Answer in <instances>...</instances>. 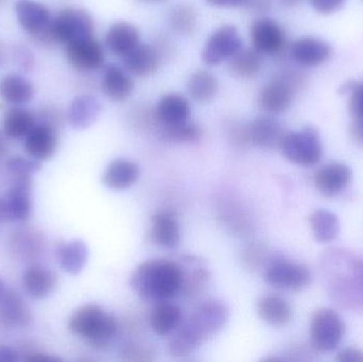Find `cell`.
<instances>
[{
  "label": "cell",
  "instance_id": "cell-1",
  "mask_svg": "<svg viewBox=\"0 0 363 362\" xmlns=\"http://www.w3.org/2000/svg\"><path fill=\"white\" fill-rule=\"evenodd\" d=\"M183 273L180 265L169 259H150L136 268L131 286L136 295L149 303H163L181 295Z\"/></svg>",
  "mask_w": 363,
  "mask_h": 362
},
{
  "label": "cell",
  "instance_id": "cell-2",
  "mask_svg": "<svg viewBox=\"0 0 363 362\" xmlns=\"http://www.w3.org/2000/svg\"><path fill=\"white\" fill-rule=\"evenodd\" d=\"M69 329L74 335L95 349H106L116 336V319L97 304L81 306L69 319Z\"/></svg>",
  "mask_w": 363,
  "mask_h": 362
},
{
  "label": "cell",
  "instance_id": "cell-3",
  "mask_svg": "<svg viewBox=\"0 0 363 362\" xmlns=\"http://www.w3.org/2000/svg\"><path fill=\"white\" fill-rule=\"evenodd\" d=\"M94 27L93 17L86 11L79 8L64 9L51 19L43 38L66 46L74 40L93 36Z\"/></svg>",
  "mask_w": 363,
  "mask_h": 362
},
{
  "label": "cell",
  "instance_id": "cell-4",
  "mask_svg": "<svg viewBox=\"0 0 363 362\" xmlns=\"http://www.w3.org/2000/svg\"><path fill=\"white\" fill-rule=\"evenodd\" d=\"M279 149L284 157L303 167H313L323 157V145L319 131L313 127H305L300 131L286 134Z\"/></svg>",
  "mask_w": 363,
  "mask_h": 362
},
{
  "label": "cell",
  "instance_id": "cell-5",
  "mask_svg": "<svg viewBox=\"0 0 363 362\" xmlns=\"http://www.w3.org/2000/svg\"><path fill=\"white\" fill-rule=\"evenodd\" d=\"M302 86L303 78L300 74L281 72L260 91L258 104L268 114H281L290 108L294 94Z\"/></svg>",
  "mask_w": 363,
  "mask_h": 362
},
{
  "label": "cell",
  "instance_id": "cell-6",
  "mask_svg": "<svg viewBox=\"0 0 363 362\" xmlns=\"http://www.w3.org/2000/svg\"><path fill=\"white\" fill-rule=\"evenodd\" d=\"M267 283L279 290L298 293L311 286L313 274L304 264L275 257L264 269Z\"/></svg>",
  "mask_w": 363,
  "mask_h": 362
},
{
  "label": "cell",
  "instance_id": "cell-7",
  "mask_svg": "<svg viewBox=\"0 0 363 362\" xmlns=\"http://www.w3.org/2000/svg\"><path fill=\"white\" fill-rule=\"evenodd\" d=\"M345 331L347 327L342 317L330 308H320L311 317V344L319 352L336 350L345 337Z\"/></svg>",
  "mask_w": 363,
  "mask_h": 362
},
{
  "label": "cell",
  "instance_id": "cell-8",
  "mask_svg": "<svg viewBox=\"0 0 363 362\" xmlns=\"http://www.w3.org/2000/svg\"><path fill=\"white\" fill-rule=\"evenodd\" d=\"M31 188V176H14L6 195L0 197V222H23L30 218Z\"/></svg>",
  "mask_w": 363,
  "mask_h": 362
},
{
  "label": "cell",
  "instance_id": "cell-9",
  "mask_svg": "<svg viewBox=\"0 0 363 362\" xmlns=\"http://www.w3.org/2000/svg\"><path fill=\"white\" fill-rule=\"evenodd\" d=\"M242 48V38L234 26L225 25L216 30L202 50V61L208 66H217L230 59Z\"/></svg>",
  "mask_w": 363,
  "mask_h": 362
},
{
  "label": "cell",
  "instance_id": "cell-10",
  "mask_svg": "<svg viewBox=\"0 0 363 362\" xmlns=\"http://www.w3.org/2000/svg\"><path fill=\"white\" fill-rule=\"evenodd\" d=\"M45 246L44 234L35 227H19L9 236V253L18 261H38L44 253Z\"/></svg>",
  "mask_w": 363,
  "mask_h": 362
},
{
  "label": "cell",
  "instance_id": "cell-11",
  "mask_svg": "<svg viewBox=\"0 0 363 362\" xmlns=\"http://www.w3.org/2000/svg\"><path fill=\"white\" fill-rule=\"evenodd\" d=\"M254 48L262 55H279L286 46L285 31L279 23L267 17L256 19L250 28Z\"/></svg>",
  "mask_w": 363,
  "mask_h": 362
},
{
  "label": "cell",
  "instance_id": "cell-12",
  "mask_svg": "<svg viewBox=\"0 0 363 362\" xmlns=\"http://www.w3.org/2000/svg\"><path fill=\"white\" fill-rule=\"evenodd\" d=\"M66 57L72 67L80 72H93L104 64V50L94 36L66 45Z\"/></svg>",
  "mask_w": 363,
  "mask_h": 362
},
{
  "label": "cell",
  "instance_id": "cell-13",
  "mask_svg": "<svg viewBox=\"0 0 363 362\" xmlns=\"http://www.w3.org/2000/svg\"><path fill=\"white\" fill-rule=\"evenodd\" d=\"M250 144L264 150H274L281 147L285 137V127L272 116L256 117L247 125Z\"/></svg>",
  "mask_w": 363,
  "mask_h": 362
},
{
  "label": "cell",
  "instance_id": "cell-14",
  "mask_svg": "<svg viewBox=\"0 0 363 362\" xmlns=\"http://www.w3.org/2000/svg\"><path fill=\"white\" fill-rule=\"evenodd\" d=\"M353 180V171L347 164L333 162L322 166L315 176L318 191L325 197H336L347 189Z\"/></svg>",
  "mask_w": 363,
  "mask_h": 362
},
{
  "label": "cell",
  "instance_id": "cell-15",
  "mask_svg": "<svg viewBox=\"0 0 363 362\" xmlns=\"http://www.w3.org/2000/svg\"><path fill=\"white\" fill-rule=\"evenodd\" d=\"M25 150L36 161H48L57 152L59 137L53 123L43 121L36 123L29 135L25 138Z\"/></svg>",
  "mask_w": 363,
  "mask_h": 362
},
{
  "label": "cell",
  "instance_id": "cell-16",
  "mask_svg": "<svg viewBox=\"0 0 363 362\" xmlns=\"http://www.w3.org/2000/svg\"><path fill=\"white\" fill-rule=\"evenodd\" d=\"M14 9L21 28L31 35L42 38L52 19L48 8L35 0H17Z\"/></svg>",
  "mask_w": 363,
  "mask_h": 362
},
{
  "label": "cell",
  "instance_id": "cell-17",
  "mask_svg": "<svg viewBox=\"0 0 363 362\" xmlns=\"http://www.w3.org/2000/svg\"><path fill=\"white\" fill-rule=\"evenodd\" d=\"M228 317V308L222 302L209 300L201 304L189 319L208 339L225 327Z\"/></svg>",
  "mask_w": 363,
  "mask_h": 362
},
{
  "label": "cell",
  "instance_id": "cell-18",
  "mask_svg": "<svg viewBox=\"0 0 363 362\" xmlns=\"http://www.w3.org/2000/svg\"><path fill=\"white\" fill-rule=\"evenodd\" d=\"M332 46L321 38L305 36L291 45L290 55L303 67H315L328 61L332 55Z\"/></svg>",
  "mask_w": 363,
  "mask_h": 362
},
{
  "label": "cell",
  "instance_id": "cell-19",
  "mask_svg": "<svg viewBox=\"0 0 363 362\" xmlns=\"http://www.w3.org/2000/svg\"><path fill=\"white\" fill-rule=\"evenodd\" d=\"M32 321L31 310L23 298L14 290H6L0 301V327L21 329L29 327Z\"/></svg>",
  "mask_w": 363,
  "mask_h": 362
},
{
  "label": "cell",
  "instance_id": "cell-20",
  "mask_svg": "<svg viewBox=\"0 0 363 362\" xmlns=\"http://www.w3.org/2000/svg\"><path fill=\"white\" fill-rule=\"evenodd\" d=\"M57 285V273L44 266L33 265L23 272V289L33 299L40 300L49 297Z\"/></svg>",
  "mask_w": 363,
  "mask_h": 362
},
{
  "label": "cell",
  "instance_id": "cell-21",
  "mask_svg": "<svg viewBox=\"0 0 363 362\" xmlns=\"http://www.w3.org/2000/svg\"><path fill=\"white\" fill-rule=\"evenodd\" d=\"M205 340L207 339L200 329L188 319L172 333L168 341V352L174 357L189 356L204 344Z\"/></svg>",
  "mask_w": 363,
  "mask_h": 362
},
{
  "label": "cell",
  "instance_id": "cell-22",
  "mask_svg": "<svg viewBox=\"0 0 363 362\" xmlns=\"http://www.w3.org/2000/svg\"><path fill=\"white\" fill-rule=\"evenodd\" d=\"M140 30L128 21H117L108 28L106 45L113 55L123 57L140 44Z\"/></svg>",
  "mask_w": 363,
  "mask_h": 362
},
{
  "label": "cell",
  "instance_id": "cell-23",
  "mask_svg": "<svg viewBox=\"0 0 363 362\" xmlns=\"http://www.w3.org/2000/svg\"><path fill=\"white\" fill-rule=\"evenodd\" d=\"M191 108L184 96L178 93L166 94L157 104L155 118L161 125H174L189 119Z\"/></svg>",
  "mask_w": 363,
  "mask_h": 362
},
{
  "label": "cell",
  "instance_id": "cell-24",
  "mask_svg": "<svg viewBox=\"0 0 363 362\" xmlns=\"http://www.w3.org/2000/svg\"><path fill=\"white\" fill-rule=\"evenodd\" d=\"M101 89L113 101H125L133 93L134 81L123 68L110 64L102 74Z\"/></svg>",
  "mask_w": 363,
  "mask_h": 362
},
{
  "label": "cell",
  "instance_id": "cell-25",
  "mask_svg": "<svg viewBox=\"0 0 363 362\" xmlns=\"http://www.w3.org/2000/svg\"><path fill=\"white\" fill-rule=\"evenodd\" d=\"M161 64V57L155 47L138 44L123 57L125 69L138 77H148L157 72Z\"/></svg>",
  "mask_w": 363,
  "mask_h": 362
},
{
  "label": "cell",
  "instance_id": "cell-26",
  "mask_svg": "<svg viewBox=\"0 0 363 362\" xmlns=\"http://www.w3.org/2000/svg\"><path fill=\"white\" fill-rule=\"evenodd\" d=\"M150 238L157 246L174 249L181 239L180 225L174 215L161 212L151 220Z\"/></svg>",
  "mask_w": 363,
  "mask_h": 362
},
{
  "label": "cell",
  "instance_id": "cell-27",
  "mask_svg": "<svg viewBox=\"0 0 363 362\" xmlns=\"http://www.w3.org/2000/svg\"><path fill=\"white\" fill-rule=\"evenodd\" d=\"M140 178V168L134 162L119 159L113 161L102 176V182L108 188L125 189L135 184Z\"/></svg>",
  "mask_w": 363,
  "mask_h": 362
},
{
  "label": "cell",
  "instance_id": "cell-28",
  "mask_svg": "<svg viewBox=\"0 0 363 362\" xmlns=\"http://www.w3.org/2000/svg\"><path fill=\"white\" fill-rule=\"evenodd\" d=\"M101 112L100 102L93 96L82 95L74 98L68 108L67 118L74 129L84 130L91 127Z\"/></svg>",
  "mask_w": 363,
  "mask_h": 362
},
{
  "label": "cell",
  "instance_id": "cell-29",
  "mask_svg": "<svg viewBox=\"0 0 363 362\" xmlns=\"http://www.w3.org/2000/svg\"><path fill=\"white\" fill-rule=\"evenodd\" d=\"M258 316L273 327H284L292 319V307L279 295H264L257 302Z\"/></svg>",
  "mask_w": 363,
  "mask_h": 362
},
{
  "label": "cell",
  "instance_id": "cell-30",
  "mask_svg": "<svg viewBox=\"0 0 363 362\" xmlns=\"http://www.w3.org/2000/svg\"><path fill=\"white\" fill-rule=\"evenodd\" d=\"M150 327L159 336H167L174 333L183 322V314L180 307L169 303L155 304L150 312Z\"/></svg>",
  "mask_w": 363,
  "mask_h": 362
},
{
  "label": "cell",
  "instance_id": "cell-31",
  "mask_svg": "<svg viewBox=\"0 0 363 362\" xmlns=\"http://www.w3.org/2000/svg\"><path fill=\"white\" fill-rule=\"evenodd\" d=\"M33 96V85L23 77L8 74L0 80V97L6 103L21 106L31 101Z\"/></svg>",
  "mask_w": 363,
  "mask_h": 362
},
{
  "label": "cell",
  "instance_id": "cell-32",
  "mask_svg": "<svg viewBox=\"0 0 363 362\" xmlns=\"http://www.w3.org/2000/svg\"><path fill=\"white\" fill-rule=\"evenodd\" d=\"M57 253L62 269L72 276L81 273L89 259V248L82 240L64 242L59 247Z\"/></svg>",
  "mask_w": 363,
  "mask_h": 362
},
{
  "label": "cell",
  "instance_id": "cell-33",
  "mask_svg": "<svg viewBox=\"0 0 363 362\" xmlns=\"http://www.w3.org/2000/svg\"><path fill=\"white\" fill-rule=\"evenodd\" d=\"M262 67V55L255 48H241L228 59V72L236 78H254L259 74Z\"/></svg>",
  "mask_w": 363,
  "mask_h": 362
},
{
  "label": "cell",
  "instance_id": "cell-34",
  "mask_svg": "<svg viewBox=\"0 0 363 362\" xmlns=\"http://www.w3.org/2000/svg\"><path fill=\"white\" fill-rule=\"evenodd\" d=\"M183 273L181 295H194L200 293L208 282V270L194 257H186L183 259V265L179 264Z\"/></svg>",
  "mask_w": 363,
  "mask_h": 362
},
{
  "label": "cell",
  "instance_id": "cell-35",
  "mask_svg": "<svg viewBox=\"0 0 363 362\" xmlns=\"http://www.w3.org/2000/svg\"><path fill=\"white\" fill-rule=\"evenodd\" d=\"M36 125L35 116L25 108L14 106L4 117V132L8 137L21 140L29 135Z\"/></svg>",
  "mask_w": 363,
  "mask_h": 362
},
{
  "label": "cell",
  "instance_id": "cell-36",
  "mask_svg": "<svg viewBox=\"0 0 363 362\" xmlns=\"http://www.w3.org/2000/svg\"><path fill=\"white\" fill-rule=\"evenodd\" d=\"M340 93L349 96V108L353 119L352 135L356 142L363 145V82L350 81L341 87Z\"/></svg>",
  "mask_w": 363,
  "mask_h": 362
},
{
  "label": "cell",
  "instance_id": "cell-37",
  "mask_svg": "<svg viewBox=\"0 0 363 362\" xmlns=\"http://www.w3.org/2000/svg\"><path fill=\"white\" fill-rule=\"evenodd\" d=\"M219 89L217 78L207 70H198L187 81V91L196 102H209L216 97Z\"/></svg>",
  "mask_w": 363,
  "mask_h": 362
},
{
  "label": "cell",
  "instance_id": "cell-38",
  "mask_svg": "<svg viewBox=\"0 0 363 362\" xmlns=\"http://www.w3.org/2000/svg\"><path fill=\"white\" fill-rule=\"evenodd\" d=\"M309 221L315 240L321 244L333 242L339 235L340 221L338 216L330 210H315L311 215Z\"/></svg>",
  "mask_w": 363,
  "mask_h": 362
},
{
  "label": "cell",
  "instance_id": "cell-39",
  "mask_svg": "<svg viewBox=\"0 0 363 362\" xmlns=\"http://www.w3.org/2000/svg\"><path fill=\"white\" fill-rule=\"evenodd\" d=\"M168 23L176 33L190 36L198 27V13L187 4H178L170 10Z\"/></svg>",
  "mask_w": 363,
  "mask_h": 362
},
{
  "label": "cell",
  "instance_id": "cell-40",
  "mask_svg": "<svg viewBox=\"0 0 363 362\" xmlns=\"http://www.w3.org/2000/svg\"><path fill=\"white\" fill-rule=\"evenodd\" d=\"M161 137L166 142L176 144L196 142L202 137L203 132L196 123L185 121L174 125H161Z\"/></svg>",
  "mask_w": 363,
  "mask_h": 362
},
{
  "label": "cell",
  "instance_id": "cell-41",
  "mask_svg": "<svg viewBox=\"0 0 363 362\" xmlns=\"http://www.w3.org/2000/svg\"><path fill=\"white\" fill-rule=\"evenodd\" d=\"M6 168L13 176H30L40 169V161L23 157H11L6 163Z\"/></svg>",
  "mask_w": 363,
  "mask_h": 362
},
{
  "label": "cell",
  "instance_id": "cell-42",
  "mask_svg": "<svg viewBox=\"0 0 363 362\" xmlns=\"http://www.w3.org/2000/svg\"><path fill=\"white\" fill-rule=\"evenodd\" d=\"M347 0H311V4L321 14H332L345 6Z\"/></svg>",
  "mask_w": 363,
  "mask_h": 362
},
{
  "label": "cell",
  "instance_id": "cell-43",
  "mask_svg": "<svg viewBox=\"0 0 363 362\" xmlns=\"http://www.w3.org/2000/svg\"><path fill=\"white\" fill-rule=\"evenodd\" d=\"M336 359L340 362H363V351L355 348L343 349L337 354Z\"/></svg>",
  "mask_w": 363,
  "mask_h": 362
},
{
  "label": "cell",
  "instance_id": "cell-44",
  "mask_svg": "<svg viewBox=\"0 0 363 362\" xmlns=\"http://www.w3.org/2000/svg\"><path fill=\"white\" fill-rule=\"evenodd\" d=\"M205 1L217 8H237V6H245L247 0H205Z\"/></svg>",
  "mask_w": 363,
  "mask_h": 362
},
{
  "label": "cell",
  "instance_id": "cell-45",
  "mask_svg": "<svg viewBox=\"0 0 363 362\" xmlns=\"http://www.w3.org/2000/svg\"><path fill=\"white\" fill-rule=\"evenodd\" d=\"M19 361L18 353L10 346H0V362Z\"/></svg>",
  "mask_w": 363,
  "mask_h": 362
},
{
  "label": "cell",
  "instance_id": "cell-46",
  "mask_svg": "<svg viewBox=\"0 0 363 362\" xmlns=\"http://www.w3.org/2000/svg\"><path fill=\"white\" fill-rule=\"evenodd\" d=\"M245 6L255 12H267L270 9L271 0H247Z\"/></svg>",
  "mask_w": 363,
  "mask_h": 362
},
{
  "label": "cell",
  "instance_id": "cell-47",
  "mask_svg": "<svg viewBox=\"0 0 363 362\" xmlns=\"http://www.w3.org/2000/svg\"><path fill=\"white\" fill-rule=\"evenodd\" d=\"M26 361L30 362H51V361H57L59 359L55 358V357L48 356L46 354H40V353H34V354H30V356H28L26 358Z\"/></svg>",
  "mask_w": 363,
  "mask_h": 362
},
{
  "label": "cell",
  "instance_id": "cell-48",
  "mask_svg": "<svg viewBox=\"0 0 363 362\" xmlns=\"http://www.w3.org/2000/svg\"><path fill=\"white\" fill-rule=\"evenodd\" d=\"M303 1H304V0H279V2H281L284 6H287V8H294V6L302 4Z\"/></svg>",
  "mask_w": 363,
  "mask_h": 362
},
{
  "label": "cell",
  "instance_id": "cell-49",
  "mask_svg": "<svg viewBox=\"0 0 363 362\" xmlns=\"http://www.w3.org/2000/svg\"><path fill=\"white\" fill-rule=\"evenodd\" d=\"M6 142H4V137H2L1 134H0V159L6 154Z\"/></svg>",
  "mask_w": 363,
  "mask_h": 362
},
{
  "label": "cell",
  "instance_id": "cell-50",
  "mask_svg": "<svg viewBox=\"0 0 363 362\" xmlns=\"http://www.w3.org/2000/svg\"><path fill=\"white\" fill-rule=\"evenodd\" d=\"M6 286H4V282H2L1 278H0V301H1L4 295H6Z\"/></svg>",
  "mask_w": 363,
  "mask_h": 362
},
{
  "label": "cell",
  "instance_id": "cell-51",
  "mask_svg": "<svg viewBox=\"0 0 363 362\" xmlns=\"http://www.w3.org/2000/svg\"><path fill=\"white\" fill-rule=\"evenodd\" d=\"M138 1H142V2H159V1H162V0H138Z\"/></svg>",
  "mask_w": 363,
  "mask_h": 362
},
{
  "label": "cell",
  "instance_id": "cell-52",
  "mask_svg": "<svg viewBox=\"0 0 363 362\" xmlns=\"http://www.w3.org/2000/svg\"><path fill=\"white\" fill-rule=\"evenodd\" d=\"M4 1H6V0H0V4H4Z\"/></svg>",
  "mask_w": 363,
  "mask_h": 362
}]
</instances>
